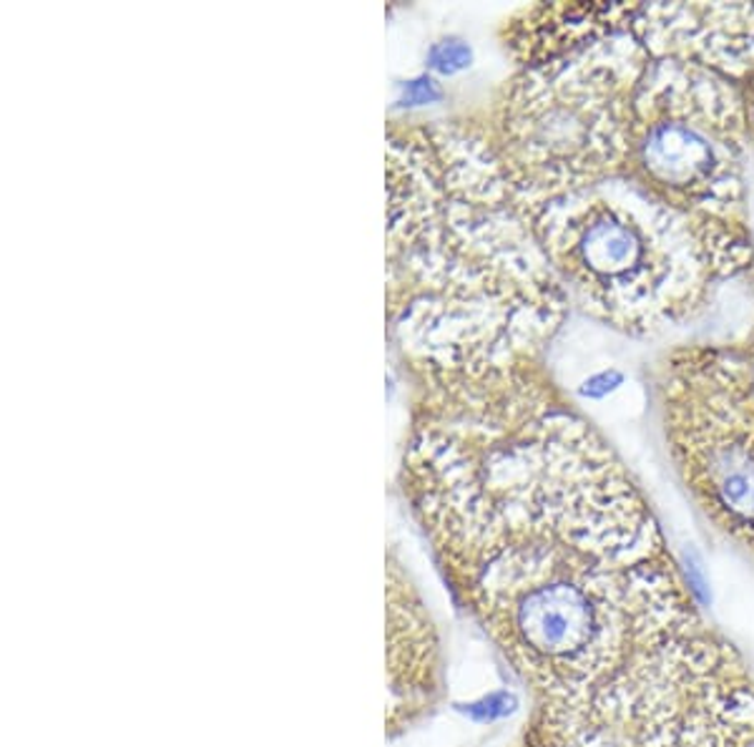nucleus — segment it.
<instances>
[{"instance_id":"f03ea898","label":"nucleus","mask_w":754,"mask_h":747,"mask_svg":"<svg viewBox=\"0 0 754 747\" xmlns=\"http://www.w3.org/2000/svg\"><path fill=\"white\" fill-rule=\"evenodd\" d=\"M568 295L483 133L388 137V320L410 365L481 375L539 360Z\"/></svg>"},{"instance_id":"39448f33","label":"nucleus","mask_w":754,"mask_h":747,"mask_svg":"<svg viewBox=\"0 0 754 747\" xmlns=\"http://www.w3.org/2000/svg\"><path fill=\"white\" fill-rule=\"evenodd\" d=\"M747 101L729 75L653 58L634 98L626 176L711 230L744 226Z\"/></svg>"},{"instance_id":"f257e3e1","label":"nucleus","mask_w":754,"mask_h":747,"mask_svg":"<svg viewBox=\"0 0 754 747\" xmlns=\"http://www.w3.org/2000/svg\"><path fill=\"white\" fill-rule=\"evenodd\" d=\"M535 365L413 367L402 460L452 590L533 690L521 747H750V673L626 466Z\"/></svg>"},{"instance_id":"9d476101","label":"nucleus","mask_w":754,"mask_h":747,"mask_svg":"<svg viewBox=\"0 0 754 747\" xmlns=\"http://www.w3.org/2000/svg\"><path fill=\"white\" fill-rule=\"evenodd\" d=\"M473 61L471 46H466L458 38H446L440 44H433L427 48V69L438 71L443 75H452L466 71Z\"/></svg>"},{"instance_id":"f8f14e48","label":"nucleus","mask_w":754,"mask_h":747,"mask_svg":"<svg viewBox=\"0 0 754 747\" xmlns=\"http://www.w3.org/2000/svg\"><path fill=\"white\" fill-rule=\"evenodd\" d=\"M516 700L510 698V695H491L488 700L478 702L471 708V715L475 720H493V717H503L508 715L510 710H514Z\"/></svg>"},{"instance_id":"1a4fd4ad","label":"nucleus","mask_w":754,"mask_h":747,"mask_svg":"<svg viewBox=\"0 0 754 747\" xmlns=\"http://www.w3.org/2000/svg\"><path fill=\"white\" fill-rule=\"evenodd\" d=\"M634 3H581L533 5L506 31V46L521 69L553 61L614 33L632 31Z\"/></svg>"},{"instance_id":"20e7f679","label":"nucleus","mask_w":754,"mask_h":747,"mask_svg":"<svg viewBox=\"0 0 754 747\" xmlns=\"http://www.w3.org/2000/svg\"><path fill=\"white\" fill-rule=\"evenodd\" d=\"M649 61L641 40L622 31L510 79L483 139L518 205L626 172L634 98Z\"/></svg>"},{"instance_id":"7ed1b4c3","label":"nucleus","mask_w":754,"mask_h":747,"mask_svg":"<svg viewBox=\"0 0 754 747\" xmlns=\"http://www.w3.org/2000/svg\"><path fill=\"white\" fill-rule=\"evenodd\" d=\"M521 209L568 302L628 335L690 320L752 259L750 234L704 226L626 174Z\"/></svg>"},{"instance_id":"0eeeda50","label":"nucleus","mask_w":754,"mask_h":747,"mask_svg":"<svg viewBox=\"0 0 754 747\" xmlns=\"http://www.w3.org/2000/svg\"><path fill=\"white\" fill-rule=\"evenodd\" d=\"M632 33L653 58H682L732 81L754 73V3L636 5Z\"/></svg>"},{"instance_id":"423d86ee","label":"nucleus","mask_w":754,"mask_h":747,"mask_svg":"<svg viewBox=\"0 0 754 747\" xmlns=\"http://www.w3.org/2000/svg\"><path fill=\"white\" fill-rule=\"evenodd\" d=\"M657 396L667 448L711 522L754 551V365L719 348L664 358Z\"/></svg>"},{"instance_id":"9b49d317","label":"nucleus","mask_w":754,"mask_h":747,"mask_svg":"<svg viewBox=\"0 0 754 747\" xmlns=\"http://www.w3.org/2000/svg\"><path fill=\"white\" fill-rule=\"evenodd\" d=\"M440 94V86L438 81L433 79V75H415V79L405 81L400 86V98H398V106L402 108H417V106H431L438 101Z\"/></svg>"},{"instance_id":"6e6552de","label":"nucleus","mask_w":754,"mask_h":747,"mask_svg":"<svg viewBox=\"0 0 754 747\" xmlns=\"http://www.w3.org/2000/svg\"><path fill=\"white\" fill-rule=\"evenodd\" d=\"M390 727L413 723L440 690V660L433 625L413 586L392 564L388 574Z\"/></svg>"}]
</instances>
